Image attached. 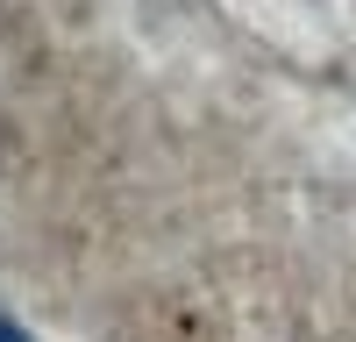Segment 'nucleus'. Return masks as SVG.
Segmentation results:
<instances>
[{
	"label": "nucleus",
	"instance_id": "nucleus-1",
	"mask_svg": "<svg viewBox=\"0 0 356 342\" xmlns=\"http://www.w3.org/2000/svg\"><path fill=\"white\" fill-rule=\"evenodd\" d=\"M0 342H36V335H29V328L15 321V314H0Z\"/></svg>",
	"mask_w": 356,
	"mask_h": 342
}]
</instances>
